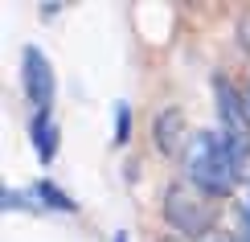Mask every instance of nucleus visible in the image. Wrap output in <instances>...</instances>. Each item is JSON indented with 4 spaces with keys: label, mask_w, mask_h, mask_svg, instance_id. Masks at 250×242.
<instances>
[{
    "label": "nucleus",
    "mask_w": 250,
    "mask_h": 242,
    "mask_svg": "<svg viewBox=\"0 0 250 242\" xmlns=\"http://www.w3.org/2000/svg\"><path fill=\"white\" fill-rule=\"evenodd\" d=\"M238 41H242V49L250 54V13H242V17H238Z\"/></svg>",
    "instance_id": "1a4fd4ad"
},
{
    "label": "nucleus",
    "mask_w": 250,
    "mask_h": 242,
    "mask_svg": "<svg viewBox=\"0 0 250 242\" xmlns=\"http://www.w3.org/2000/svg\"><path fill=\"white\" fill-rule=\"evenodd\" d=\"M238 230H242V234L250 238V201H246L242 209H238Z\"/></svg>",
    "instance_id": "9d476101"
},
{
    "label": "nucleus",
    "mask_w": 250,
    "mask_h": 242,
    "mask_svg": "<svg viewBox=\"0 0 250 242\" xmlns=\"http://www.w3.org/2000/svg\"><path fill=\"white\" fill-rule=\"evenodd\" d=\"M181 111L168 107L160 111V119H156V144H160V152H176V140H181Z\"/></svg>",
    "instance_id": "0eeeda50"
},
{
    "label": "nucleus",
    "mask_w": 250,
    "mask_h": 242,
    "mask_svg": "<svg viewBox=\"0 0 250 242\" xmlns=\"http://www.w3.org/2000/svg\"><path fill=\"white\" fill-rule=\"evenodd\" d=\"M21 74H25V94L37 107V115H49V107H54V66L45 62V54H41L37 45H25V54H21Z\"/></svg>",
    "instance_id": "20e7f679"
},
{
    "label": "nucleus",
    "mask_w": 250,
    "mask_h": 242,
    "mask_svg": "<svg viewBox=\"0 0 250 242\" xmlns=\"http://www.w3.org/2000/svg\"><path fill=\"white\" fill-rule=\"evenodd\" d=\"M111 242H127V230H115V238H111Z\"/></svg>",
    "instance_id": "9b49d317"
},
{
    "label": "nucleus",
    "mask_w": 250,
    "mask_h": 242,
    "mask_svg": "<svg viewBox=\"0 0 250 242\" xmlns=\"http://www.w3.org/2000/svg\"><path fill=\"white\" fill-rule=\"evenodd\" d=\"M127 115H131V107H127V103H115V123H119V128H115V140H119V144L127 140V128H131V119H127Z\"/></svg>",
    "instance_id": "6e6552de"
},
{
    "label": "nucleus",
    "mask_w": 250,
    "mask_h": 242,
    "mask_svg": "<svg viewBox=\"0 0 250 242\" xmlns=\"http://www.w3.org/2000/svg\"><path fill=\"white\" fill-rule=\"evenodd\" d=\"M164 218H168V226L181 238H201V234H209V226H213L209 205L197 193H189L185 185H172L168 193H164Z\"/></svg>",
    "instance_id": "7ed1b4c3"
},
{
    "label": "nucleus",
    "mask_w": 250,
    "mask_h": 242,
    "mask_svg": "<svg viewBox=\"0 0 250 242\" xmlns=\"http://www.w3.org/2000/svg\"><path fill=\"white\" fill-rule=\"evenodd\" d=\"M213 94H217V115H222V135L226 144L234 148L238 164H246L250 156V115H246V103L226 78H213Z\"/></svg>",
    "instance_id": "f03ea898"
},
{
    "label": "nucleus",
    "mask_w": 250,
    "mask_h": 242,
    "mask_svg": "<svg viewBox=\"0 0 250 242\" xmlns=\"http://www.w3.org/2000/svg\"><path fill=\"white\" fill-rule=\"evenodd\" d=\"M29 135H33V152L41 164H49L58 156V128L49 115H33V123H29Z\"/></svg>",
    "instance_id": "423d86ee"
},
{
    "label": "nucleus",
    "mask_w": 250,
    "mask_h": 242,
    "mask_svg": "<svg viewBox=\"0 0 250 242\" xmlns=\"http://www.w3.org/2000/svg\"><path fill=\"white\" fill-rule=\"evenodd\" d=\"M185 168H189V181L209 197L234 193L238 173H242V164H238V156L222 132H197L189 152H185Z\"/></svg>",
    "instance_id": "f257e3e1"
},
{
    "label": "nucleus",
    "mask_w": 250,
    "mask_h": 242,
    "mask_svg": "<svg viewBox=\"0 0 250 242\" xmlns=\"http://www.w3.org/2000/svg\"><path fill=\"white\" fill-rule=\"evenodd\" d=\"M13 205H17V209H62V214L74 209V201H70L58 185H49V181H37L33 189H25V193L4 189V209H13Z\"/></svg>",
    "instance_id": "39448f33"
}]
</instances>
